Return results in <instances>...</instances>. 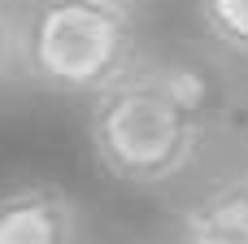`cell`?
<instances>
[{
    "label": "cell",
    "mask_w": 248,
    "mask_h": 244,
    "mask_svg": "<svg viewBox=\"0 0 248 244\" xmlns=\"http://www.w3.org/2000/svg\"><path fill=\"white\" fill-rule=\"evenodd\" d=\"M87 140L96 166L122 188L157 192L187 179L214 140V92L196 65L135 61L92 96Z\"/></svg>",
    "instance_id": "cell-1"
},
{
    "label": "cell",
    "mask_w": 248,
    "mask_h": 244,
    "mask_svg": "<svg viewBox=\"0 0 248 244\" xmlns=\"http://www.w3.org/2000/svg\"><path fill=\"white\" fill-rule=\"evenodd\" d=\"M26 79L57 96H100L140 61L131 0H35L22 13Z\"/></svg>",
    "instance_id": "cell-2"
},
{
    "label": "cell",
    "mask_w": 248,
    "mask_h": 244,
    "mask_svg": "<svg viewBox=\"0 0 248 244\" xmlns=\"http://www.w3.org/2000/svg\"><path fill=\"white\" fill-rule=\"evenodd\" d=\"M0 244H83L78 201L57 183H17L0 192Z\"/></svg>",
    "instance_id": "cell-3"
},
{
    "label": "cell",
    "mask_w": 248,
    "mask_h": 244,
    "mask_svg": "<svg viewBox=\"0 0 248 244\" xmlns=\"http://www.w3.org/2000/svg\"><path fill=\"white\" fill-rule=\"evenodd\" d=\"M179 244H248V175L205 188L179 218Z\"/></svg>",
    "instance_id": "cell-4"
},
{
    "label": "cell",
    "mask_w": 248,
    "mask_h": 244,
    "mask_svg": "<svg viewBox=\"0 0 248 244\" xmlns=\"http://www.w3.org/2000/svg\"><path fill=\"white\" fill-rule=\"evenodd\" d=\"M196 13L222 52L248 61V0H196Z\"/></svg>",
    "instance_id": "cell-5"
},
{
    "label": "cell",
    "mask_w": 248,
    "mask_h": 244,
    "mask_svg": "<svg viewBox=\"0 0 248 244\" xmlns=\"http://www.w3.org/2000/svg\"><path fill=\"white\" fill-rule=\"evenodd\" d=\"M17 79H26V31L22 13L0 4V92H9Z\"/></svg>",
    "instance_id": "cell-6"
}]
</instances>
